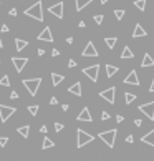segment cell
Listing matches in <instances>:
<instances>
[{
	"instance_id": "7c38bea8",
	"label": "cell",
	"mask_w": 154,
	"mask_h": 161,
	"mask_svg": "<svg viewBox=\"0 0 154 161\" xmlns=\"http://www.w3.org/2000/svg\"><path fill=\"white\" fill-rule=\"evenodd\" d=\"M81 55L83 57H98V50L94 48V43L93 42L86 43V47H85V50L81 52Z\"/></svg>"
},
{
	"instance_id": "681fc988",
	"label": "cell",
	"mask_w": 154,
	"mask_h": 161,
	"mask_svg": "<svg viewBox=\"0 0 154 161\" xmlns=\"http://www.w3.org/2000/svg\"><path fill=\"white\" fill-rule=\"evenodd\" d=\"M66 43H68V45H71V43H73V37H68V38H66Z\"/></svg>"
},
{
	"instance_id": "bcb514c9",
	"label": "cell",
	"mask_w": 154,
	"mask_h": 161,
	"mask_svg": "<svg viewBox=\"0 0 154 161\" xmlns=\"http://www.w3.org/2000/svg\"><path fill=\"white\" fill-rule=\"evenodd\" d=\"M134 125H136V126H143V121H141V120H134Z\"/></svg>"
},
{
	"instance_id": "f5cc1de1",
	"label": "cell",
	"mask_w": 154,
	"mask_h": 161,
	"mask_svg": "<svg viewBox=\"0 0 154 161\" xmlns=\"http://www.w3.org/2000/svg\"><path fill=\"white\" fill-rule=\"evenodd\" d=\"M2 47H4V43H2V38H0V48H2Z\"/></svg>"
},
{
	"instance_id": "e0dca14e",
	"label": "cell",
	"mask_w": 154,
	"mask_h": 161,
	"mask_svg": "<svg viewBox=\"0 0 154 161\" xmlns=\"http://www.w3.org/2000/svg\"><path fill=\"white\" fill-rule=\"evenodd\" d=\"M146 35H147L146 30H144L143 27L138 23V25L134 27V32H133V35H131V37H133V38H141V37H146Z\"/></svg>"
},
{
	"instance_id": "f546056e",
	"label": "cell",
	"mask_w": 154,
	"mask_h": 161,
	"mask_svg": "<svg viewBox=\"0 0 154 161\" xmlns=\"http://www.w3.org/2000/svg\"><path fill=\"white\" fill-rule=\"evenodd\" d=\"M0 86H10V78H8V75H2V78H0Z\"/></svg>"
},
{
	"instance_id": "52a82bcc",
	"label": "cell",
	"mask_w": 154,
	"mask_h": 161,
	"mask_svg": "<svg viewBox=\"0 0 154 161\" xmlns=\"http://www.w3.org/2000/svg\"><path fill=\"white\" fill-rule=\"evenodd\" d=\"M100 97L103 98V100H106L108 103L115 105V97H116V88L115 86H109V88L103 90V91H100Z\"/></svg>"
},
{
	"instance_id": "b9f144b4",
	"label": "cell",
	"mask_w": 154,
	"mask_h": 161,
	"mask_svg": "<svg viewBox=\"0 0 154 161\" xmlns=\"http://www.w3.org/2000/svg\"><path fill=\"white\" fill-rule=\"evenodd\" d=\"M116 121H118V123H123V121H124V118H123L121 115H118V116H116Z\"/></svg>"
},
{
	"instance_id": "484cf974",
	"label": "cell",
	"mask_w": 154,
	"mask_h": 161,
	"mask_svg": "<svg viewBox=\"0 0 154 161\" xmlns=\"http://www.w3.org/2000/svg\"><path fill=\"white\" fill-rule=\"evenodd\" d=\"M55 146V141H51L50 138H43V143H42V150H48V148H53Z\"/></svg>"
},
{
	"instance_id": "f1b7e54d",
	"label": "cell",
	"mask_w": 154,
	"mask_h": 161,
	"mask_svg": "<svg viewBox=\"0 0 154 161\" xmlns=\"http://www.w3.org/2000/svg\"><path fill=\"white\" fill-rule=\"evenodd\" d=\"M38 110H40L38 105H30L28 106V113L32 115V116H36V115H38Z\"/></svg>"
},
{
	"instance_id": "816d5d0a",
	"label": "cell",
	"mask_w": 154,
	"mask_h": 161,
	"mask_svg": "<svg viewBox=\"0 0 154 161\" xmlns=\"http://www.w3.org/2000/svg\"><path fill=\"white\" fill-rule=\"evenodd\" d=\"M100 2H101V4L104 5V4H108V2H109V0H100Z\"/></svg>"
},
{
	"instance_id": "f35d334b",
	"label": "cell",
	"mask_w": 154,
	"mask_h": 161,
	"mask_svg": "<svg viewBox=\"0 0 154 161\" xmlns=\"http://www.w3.org/2000/svg\"><path fill=\"white\" fill-rule=\"evenodd\" d=\"M57 103H58L57 97H51V98H50V105H57Z\"/></svg>"
},
{
	"instance_id": "8992f818",
	"label": "cell",
	"mask_w": 154,
	"mask_h": 161,
	"mask_svg": "<svg viewBox=\"0 0 154 161\" xmlns=\"http://www.w3.org/2000/svg\"><path fill=\"white\" fill-rule=\"evenodd\" d=\"M15 111H17V110H15L13 106H7V105L0 103V120H2V123H7L8 118H10Z\"/></svg>"
},
{
	"instance_id": "d6986e66",
	"label": "cell",
	"mask_w": 154,
	"mask_h": 161,
	"mask_svg": "<svg viewBox=\"0 0 154 161\" xmlns=\"http://www.w3.org/2000/svg\"><path fill=\"white\" fill-rule=\"evenodd\" d=\"M27 47H28V42H27V40H22V38H15V50H17V52H22V50H25Z\"/></svg>"
},
{
	"instance_id": "7402d4cb",
	"label": "cell",
	"mask_w": 154,
	"mask_h": 161,
	"mask_svg": "<svg viewBox=\"0 0 154 161\" xmlns=\"http://www.w3.org/2000/svg\"><path fill=\"white\" fill-rule=\"evenodd\" d=\"M65 80L63 75H58V73H51V83H53V86H58L61 82Z\"/></svg>"
},
{
	"instance_id": "ffe728a7",
	"label": "cell",
	"mask_w": 154,
	"mask_h": 161,
	"mask_svg": "<svg viewBox=\"0 0 154 161\" xmlns=\"http://www.w3.org/2000/svg\"><path fill=\"white\" fill-rule=\"evenodd\" d=\"M93 0H75V7H76V12H81L86 5H90Z\"/></svg>"
},
{
	"instance_id": "3957f363",
	"label": "cell",
	"mask_w": 154,
	"mask_h": 161,
	"mask_svg": "<svg viewBox=\"0 0 154 161\" xmlns=\"http://www.w3.org/2000/svg\"><path fill=\"white\" fill-rule=\"evenodd\" d=\"M40 85H42V78H40V76H36V78H27V80H23V86L27 88V91H28L32 97H35V95L38 93Z\"/></svg>"
},
{
	"instance_id": "60d3db41",
	"label": "cell",
	"mask_w": 154,
	"mask_h": 161,
	"mask_svg": "<svg viewBox=\"0 0 154 161\" xmlns=\"http://www.w3.org/2000/svg\"><path fill=\"white\" fill-rule=\"evenodd\" d=\"M10 98H12V100H15V98H18V93H17V91H12V93H10Z\"/></svg>"
},
{
	"instance_id": "d6a6232c",
	"label": "cell",
	"mask_w": 154,
	"mask_h": 161,
	"mask_svg": "<svg viewBox=\"0 0 154 161\" xmlns=\"http://www.w3.org/2000/svg\"><path fill=\"white\" fill-rule=\"evenodd\" d=\"M103 20H104L103 15H94V22H96L98 25H101V23H103Z\"/></svg>"
},
{
	"instance_id": "2e32d148",
	"label": "cell",
	"mask_w": 154,
	"mask_h": 161,
	"mask_svg": "<svg viewBox=\"0 0 154 161\" xmlns=\"http://www.w3.org/2000/svg\"><path fill=\"white\" fill-rule=\"evenodd\" d=\"M141 141L146 145H149V146H154V130H151L147 135H144L143 138H141Z\"/></svg>"
},
{
	"instance_id": "9c48e42d",
	"label": "cell",
	"mask_w": 154,
	"mask_h": 161,
	"mask_svg": "<svg viewBox=\"0 0 154 161\" xmlns=\"http://www.w3.org/2000/svg\"><path fill=\"white\" fill-rule=\"evenodd\" d=\"M12 63H13L17 73H22V72H23V68H25V65L28 63V58H25V57H13V58H12Z\"/></svg>"
},
{
	"instance_id": "ba28073f",
	"label": "cell",
	"mask_w": 154,
	"mask_h": 161,
	"mask_svg": "<svg viewBox=\"0 0 154 161\" xmlns=\"http://www.w3.org/2000/svg\"><path fill=\"white\" fill-rule=\"evenodd\" d=\"M138 110L141 113H144L149 120H154V101H149V103H144V105H139Z\"/></svg>"
},
{
	"instance_id": "44dd1931",
	"label": "cell",
	"mask_w": 154,
	"mask_h": 161,
	"mask_svg": "<svg viewBox=\"0 0 154 161\" xmlns=\"http://www.w3.org/2000/svg\"><path fill=\"white\" fill-rule=\"evenodd\" d=\"M119 68L115 67V65H106V76L108 78H113L115 76V73H118Z\"/></svg>"
},
{
	"instance_id": "83f0119b",
	"label": "cell",
	"mask_w": 154,
	"mask_h": 161,
	"mask_svg": "<svg viewBox=\"0 0 154 161\" xmlns=\"http://www.w3.org/2000/svg\"><path fill=\"white\" fill-rule=\"evenodd\" d=\"M124 100H126V105H131L134 100H136V95H134V93H128V91H126V93H124Z\"/></svg>"
},
{
	"instance_id": "1f68e13d",
	"label": "cell",
	"mask_w": 154,
	"mask_h": 161,
	"mask_svg": "<svg viewBox=\"0 0 154 161\" xmlns=\"http://www.w3.org/2000/svg\"><path fill=\"white\" fill-rule=\"evenodd\" d=\"M111 118V115L108 113V111H101V120H103V121H106V120H109Z\"/></svg>"
},
{
	"instance_id": "ee69618b",
	"label": "cell",
	"mask_w": 154,
	"mask_h": 161,
	"mask_svg": "<svg viewBox=\"0 0 154 161\" xmlns=\"http://www.w3.org/2000/svg\"><path fill=\"white\" fill-rule=\"evenodd\" d=\"M8 30H10V28H8V25H2V32H4V33H7Z\"/></svg>"
},
{
	"instance_id": "d590c367",
	"label": "cell",
	"mask_w": 154,
	"mask_h": 161,
	"mask_svg": "<svg viewBox=\"0 0 154 161\" xmlns=\"http://www.w3.org/2000/svg\"><path fill=\"white\" fill-rule=\"evenodd\" d=\"M68 67H70V68H75V67H76V61L73 60V58H71V60H68Z\"/></svg>"
},
{
	"instance_id": "836d02e7",
	"label": "cell",
	"mask_w": 154,
	"mask_h": 161,
	"mask_svg": "<svg viewBox=\"0 0 154 161\" xmlns=\"http://www.w3.org/2000/svg\"><path fill=\"white\" fill-rule=\"evenodd\" d=\"M7 141H8L7 136H0V146H2V148H4L5 145H7Z\"/></svg>"
},
{
	"instance_id": "8fae6325",
	"label": "cell",
	"mask_w": 154,
	"mask_h": 161,
	"mask_svg": "<svg viewBox=\"0 0 154 161\" xmlns=\"http://www.w3.org/2000/svg\"><path fill=\"white\" fill-rule=\"evenodd\" d=\"M124 83H126V85H134V86H139L141 85L139 78H138L136 70H131V72H129V75L124 78Z\"/></svg>"
},
{
	"instance_id": "6da1fadb",
	"label": "cell",
	"mask_w": 154,
	"mask_h": 161,
	"mask_svg": "<svg viewBox=\"0 0 154 161\" xmlns=\"http://www.w3.org/2000/svg\"><path fill=\"white\" fill-rule=\"evenodd\" d=\"M23 13L30 18H35V20H38V22H43V5H42V2H35L32 7L25 8Z\"/></svg>"
},
{
	"instance_id": "4fadbf2b",
	"label": "cell",
	"mask_w": 154,
	"mask_h": 161,
	"mask_svg": "<svg viewBox=\"0 0 154 161\" xmlns=\"http://www.w3.org/2000/svg\"><path fill=\"white\" fill-rule=\"evenodd\" d=\"M36 38L40 40V42H53V35H51V30H50V27H45V28L42 30V33H40Z\"/></svg>"
},
{
	"instance_id": "8d00e7d4",
	"label": "cell",
	"mask_w": 154,
	"mask_h": 161,
	"mask_svg": "<svg viewBox=\"0 0 154 161\" xmlns=\"http://www.w3.org/2000/svg\"><path fill=\"white\" fill-rule=\"evenodd\" d=\"M133 140H134L133 135H128V136H126V143H133Z\"/></svg>"
},
{
	"instance_id": "c3c4849f",
	"label": "cell",
	"mask_w": 154,
	"mask_h": 161,
	"mask_svg": "<svg viewBox=\"0 0 154 161\" xmlns=\"http://www.w3.org/2000/svg\"><path fill=\"white\" fill-rule=\"evenodd\" d=\"M78 27H80V28H85V27H86V23H85V22H80V23H78Z\"/></svg>"
},
{
	"instance_id": "f6af8a7d",
	"label": "cell",
	"mask_w": 154,
	"mask_h": 161,
	"mask_svg": "<svg viewBox=\"0 0 154 161\" xmlns=\"http://www.w3.org/2000/svg\"><path fill=\"white\" fill-rule=\"evenodd\" d=\"M149 91H151V93H154V78H153V82H151V86H149Z\"/></svg>"
},
{
	"instance_id": "277c9868",
	"label": "cell",
	"mask_w": 154,
	"mask_h": 161,
	"mask_svg": "<svg viewBox=\"0 0 154 161\" xmlns=\"http://www.w3.org/2000/svg\"><path fill=\"white\" fill-rule=\"evenodd\" d=\"M93 140H94V136H93V135L86 133L85 130H81V128L76 130V146H78V148H83L85 145L91 143Z\"/></svg>"
},
{
	"instance_id": "d4e9b609",
	"label": "cell",
	"mask_w": 154,
	"mask_h": 161,
	"mask_svg": "<svg viewBox=\"0 0 154 161\" xmlns=\"http://www.w3.org/2000/svg\"><path fill=\"white\" fill-rule=\"evenodd\" d=\"M116 42H118V38H116V37H106V38H104V43H106L108 48H115Z\"/></svg>"
},
{
	"instance_id": "603a6c76",
	"label": "cell",
	"mask_w": 154,
	"mask_h": 161,
	"mask_svg": "<svg viewBox=\"0 0 154 161\" xmlns=\"http://www.w3.org/2000/svg\"><path fill=\"white\" fill-rule=\"evenodd\" d=\"M121 58H134V53H133V50H131V48L129 47H124L123 48V52H121Z\"/></svg>"
},
{
	"instance_id": "cb8c5ba5",
	"label": "cell",
	"mask_w": 154,
	"mask_h": 161,
	"mask_svg": "<svg viewBox=\"0 0 154 161\" xmlns=\"http://www.w3.org/2000/svg\"><path fill=\"white\" fill-rule=\"evenodd\" d=\"M17 131H18V135H22L23 138H28V135H30V126L28 125L20 126V128H17Z\"/></svg>"
},
{
	"instance_id": "30bf717a",
	"label": "cell",
	"mask_w": 154,
	"mask_h": 161,
	"mask_svg": "<svg viewBox=\"0 0 154 161\" xmlns=\"http://www.w3.org/2000/svg\"><path fill=\"white\" fill-rule=\"evenodd\" d=\"M63 2H58V4L51 5L50 8H48V12H50L51 15H55L57 18H63Z\"/></svg>"
},
{
	"instance_id": "f907efd6",
	"label": "cell",
	"mask_w": 154,
	"mask_h": 161,
	"mask_svg": "<svg viewBox=\"0 0 154 161\" xmlns=\"http://www.w3.org/2000/svg\"><path fill=\"white\" fill-rule=\"evenodd\" d=\"M68 108H70L68 105H63V106H61V110H63V111H68Z\"/></svg>"
},
{
	"instance_id": "7bdbcfd3",
	"label": "cell",
	"mask_w": 154,
	"mask_h": 161,
	"mask_svg": "<svg viewBox=\"0 0 154 161\" xmlns=\"http://www.w3.org/2000/svg\"><path fill=\"white\" fill-rule=\"evenodd\" d=\"M51 55H53V57H58V55H60V52H58L57 48H53V50H51Z\"/></svg>"
},
{
	"instance_id": "5b68a950",
	"label": "cell",
	"mask_w": 154,
	"mask_h": 161,
	"mask_svg": "<svg viewBox=\"0 0 154 161\" xmlns=\"http://www.w3.org/2000/svg\"><path fill=\"white\" fill-rule=\"evenodd\" d=\"M98 72H100V65H93V67H86L83 68V75H86L88 78L91 80V82L96 83L98 82Z\"/></svg>"
},
{
	"instance_id": "9a60e30c",
	"label": "cell",
	"mask_w": 154,
	"mask_h": 161,
	"mask_svg": "<svg viewBox=\"0 0 154 161\" xmlns=\"http://www.w3.org/2000/svg\"><path fill=\"white\" fill-rule=\"evenodd\" d=\"M68 93L76 95V97H81V83H80V82L73 83V85L68 88Z\"/></svg>"
},
{
	"instance_id": "7dc6e473",
	"label": "cell",
	"mask_w": 154,
	"mask_h": 161,
	"mask_svg": "<svg viewBox=\"0 0 154 161\" xmlns=\"http://www.w3.org/2000/svg\"><path fill=\"white\" fill-rule=\"evenodd\" d=\"M43 55H45V50H43V48H38V57H43Z\"/></svg>"
},
{
	"instance_id": "7a4b0ae2",
	"label": "cell",
	"mask_w": 154,
	"mask_h": 161,
	"mask_svg": "<svg viewBox=\"0 0 154 161\" xmlns=\"http://www.w3.org/2000/svg\"><path fill=\"white\" fill-rule=\"evenodd\" d=\"M98 136H100V140H103L104 143L108 145V148H115V141H116V136H118V130L111 128V130H108V131H101Z\"/></svg>"
},
{
	"instance_id": "5bb4252c",
	"label": "cell",
	"mask_w": 154,
	"mask_h": 161,
	"mask_svg": "<svg viewBox=\"0 0 154 161\" xmlns=\"http://www.w3.org/2000/svg\"><path fill=\"white\" fill-rule=\"evenodd\" d=\"M76 120H78V121H93V118H91V115H90V110H88V108H83L81 111H80V115L78 116H76Z\"/></svg>"
},
{
	"instance_id": "74e56055",
	"label": "cell",
	"mask_w": 154,
	"mask_h": 161,
	"mask_svg": "<svg viewBox=\"0 0 154 161\" xmlns=\"http://www.w3.org/2000/svg\"><path fill=\"white\" fill-rule=\"evenodd\" d=\"M8 13H10L12 17H17V8H10V10H8Z\"/></svg>"
},
{
	"instance_id": "ab89813d",
	"label": "cell",
	"mask_w": 154,
	"mask_h": 161,
	"mask_svg": "<svg viewBox=\"0 0 154 161\" xmlns=\"http://www.w3.org/2000/svg\"><path fill=\"white\" fill-rule=\"evenodd\" d=\"M47 131H48V128H47L45 125H42V126H40V133H47Z\"/></svg>"
},
{
	"instance_id": "e575fe53",
	"label": "cell",
	"mask_w": 154,
	"mask_h": 161,
	"mask_svg": "<svg viewBox=\"0 0 154 161\" xmlns=\"http://www.w3.org/2000/svg\"><path fill=\"white\" fill-rule=\"evenodd\" d=\"M63 128H65V126L61 125V123H55V131H57V133H60Z\"/></svg>"
},
{
	"instance_id": "4316f807",
	"label": "cell",
	"mask_w": 154,
	"mask_h": 161,
	"mask_svg": "<svg viewBox=\"0 0 154 161\" xmlns=\"http://www.w3.org/2000/svg\"><path fill=\"white\" fill-rule=\"evenodd\" d=\"M146 4H147V0H136V2H134V7L139 8L141 12H144L146 10Z\"/></svg>"
},
{
	"instance_id": "4dcf8cb0",
	"label": "cell",
	"mask_w": 154,
	"mask_h": 161,
	"mask_svg": "<svg viewBox=\"0 0 154 161\" xmlns=\"http://www.w3.org/2000/svg\"><path fill=\"white\" fill-rule=\"evenodd\" d=\"M126 12L123 10V8H115V17L118 18V20H123V17H124Z\"/></svg>"
},
{
	"instance_id": "ac0fdd59",
	"label": "cell",
	"mask_w": 154,
	"mask_h": 161,
	"mask_svg": "<svg viewBox=\"0 0 154 161\" xmlns=\"http://www.w3.org/2000/svg\"><path fill=\"white\" fill-rule=\"evenodd\" d=\"M141 67L143 68H147V67H154V60L149 53H144L143 57V61H141Z\"/></svg>"
}]
</instances>
